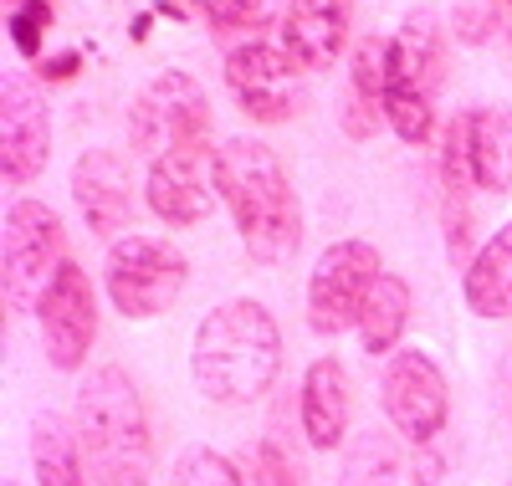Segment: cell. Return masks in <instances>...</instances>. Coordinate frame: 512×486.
Wrapping results in <instances>:
<instances>
[{
	"label": "cell",
	"mask_w": 512,
	"mask_h": 486,
	"mask_svg": "<svg viewBox=\"0 0 512 486\" xmlns=\"http://www.w3.org/2000/svg\"><path fill=\"white\" fill-rule=\"evenodd\" d=\"M169 486H246V476L236 471L231 456L210 451V446H190L180 451L175 471H169Z\"/></svg>",
	"instance_id": "24"
},
{
	"label": "cell",
	"mask_w": 512,
	"mask_h": 486,
	"mask_svg": "<svg viewBox=\"0 0 512 486\" xmlns=\"http://www.w3.org/2000/svg\"><path fill=\"white\" fill-rule=\"evenodd\" d=\"M472 185V113H456L441 128V190L466 195Z\"/></svg>",
	"instance_id": "23"
},
{
	"label": "cell",
	"mask_w": 512,
	"mask_h": 486,
	"mask_svg": "<svg viewBox=\"0 0 512 486\" xmlns=\"http://www.w3.org/2000/svg\"><path fill=\"white\" fill-rule=\"evenodd\" d=\"M297 415H303V435L313 451H333L349 440V420H354V384L349 369L323 353V359L308 364L303 374V400H297Z\"/></svg>",
	"instance_id": "15"
},
{
	"label": "cell",
	"mask_w": 512,
	"mask_h": 486,
	"mask_svg": "<svg viewBox=\"0 0 512 486\" xmlns=\"http://www.w3.org/2000/svg\"><path fill=\"white\" fill-rule=\"evenodd\" d=\"M210 180H216L251 261L272 267V261L297 251V241H303V205H297L292 174L272 144L262 139L221 144L216 159H210Z\"/></svg>",
	"instance_id": "1"
},
{
	"label": "cell",
	"mask_w": 512,
	"mask_h": 486,
	"mask_svg": "<svg viewBox=\"0 0 512 486\" xmlns=\"http://www.w3.org/2000/svg\"><path fill=\"white\" fill-rule=\"evenodd\" d=\"M400 476V451L384 430H364L344 446V461H338V481L333 486H395Z\"/></svg>",
	"instance_id": "22"
},
{
	"label": "cell",
	"mask_w": 512,
	"mask_h": 486,
	"mask_svg": "<svg viewBox=\"0 0 512 486\" xmlns=\"http://www.w3.org/2000/svg\"><path fill=\"white\" fill-rule=\"evenodd\" d=\"M405 323H410V282L395 277V272H379L364 313H359V343L364 353L384 359V353H395V343L405 338Z\"/></svg>",
	"instance_id": "21"
},
{
	"label": "cell",
	"mask_w": 512,
	"mask_h": 486,
	"mask_svg": "<svg viewBox=\"0 0 512 486\" xmlns=\"http://www.w3.org/2000/svg\"><path fill=\"white\" fill-rule=\"evenodd\" d=\"M441 471H446V461L425 451V456L415 461V486H441Z\"/></svg>",
	"instance_id": "29"
},
{
	"label": "cell",
	"mask_w": 512,
	"mask_h": 486,
	"mask_svg": "<svg viewBox=\"0 0 512 486\" xmlns=\"http://www.w3.org/2000/svg\"><path fill=\"white\" fill-rule=\"evenodd\" d=\"M472 246V215H466V195H446V256L466 261Z\"/></svg>",
	"instance_id": "28"
},
{
	"label": "cell",
	"mask_w": 512,
	"mask_h": 486,
	"mask_svg": "<svg viewBox=\"0 0 512 486\" xmlns=\"http://www.w3.org/2000/svg\"><path fill=\"white\" fill-rule=\"evenodd\" d=\"M461 297L477 318H512V220L497 226L482 241V251L466 261Z\"/></svg>",
	"instance_id": "17"
},
{
	"label": "cell",
	"mask_w": 512,
	"mask_h": 486,
	"mask_svg": "<svg viewBox=\"0 0 512 486\" xmlns=\"http://www.w3.org/2000/svg\"><path fill=\"white\" fill-rule=\"evenodd\" d=\"M507 6H512V0H507Z\"/></svg>",
	"instance_id": "32"
},
{
	"label": "cell",
	"mask_w": 512,
	"mask_h": 486,
	"mask_svg": "<svg viewBox=\"0 0 512 486\" xmlns=\"http://www.w3.org/2000/svg\"><path fill=\"white\" fill-rule=\"evenodd\" d=\"M52 26V0H36V6H16L11 11V41L21 57H36L41 52V36Z\"/></svg>",
	"instance_id": "25"
},
{
	"label": "cell",
	"mask_w": 512,
	"mask_h": 486,
	"mask_svg": "<svg viewBox=\"0 0 512 486\" xmlns=\"http://www.w3.org/2000/svg\"><path fill=\"white\" fill-rule=\"evenodd\" d=\"M0 256H6V307L11 313H26V307L41 302V292L52 287L57 267H62V215L41 200H16L6 210V241H0Z\"/></svg>",
	"instance_id": "8"
},
{
	"label": "cell",
	"mask_w": 512,
	"mask_h": 486,
	"mask_svg": "<svg viewBox=\"0 0 512 486\" xmlns=\"http://www.w3.org/2000/svg\"><path fill=\"white\" fill-rule=\"evenodd\" d=\"M205 154H159L149 159V180H144V200L164 226H200L210 215V190L200 174Z\"/></svg>",
	"instance_id": "16"
},
{
	"label": "cell",
	"mask_w": 512,
	"mask_h": 486,
	"mask_svg": "<svg viewBox=\"0 0 512 486\" xmlns=\"http://www.w3.org/2000/svg\"><path fill=\"white\" fill-rule=\"evenodd\" d=\"M16 6H36V0H11V11H16Z\"/></svg>",
	"instance_id": "31"
},
{
	"label": "cell",
	"mask_w": 512,
	"mask_h": 486,
	"mask_svg": "<svg viewBox=\"0 0 512 486\" xmlns=\"http://www.w3.org/2000/svg\"><path fill=\"white\" fill-rule=\"evenodd\" d=\"M72 72H77V52H62L52 62H41V77H47V82H67Z\"/></svg>",
	"instance_id": "30"
},
{
	"label": "cell",
	"mask_w": 512,
	"mask_h": 486,
	"mask_svg": "<svg viewBox=\"0 0 512 486\" xmlns=\"http://www.w3.org/2000/svg\"><path fill=\"white\" fill-rule=\"evenodd\" d=\"M379 272H384V261H379L374 241H359V236L333 241L313 261V277H308V328L323 338L359 328V313H364Z\"/></svg>",
	"instance_id": "7"
},
{
	"label": "cell",
	"mask_w": 512,
	"mask_h": 486,
	"mask_svg": "<svg viewBox=\"0 0 512 486\" xmlns=\"http://www.w3.org/2000/svg\"><path fill=\"white\" fill-rule=\"evenodd\" d=\"M446 62V41L431 11H415L390 36V87H384V123L405 144H425L436 128V82Z\"/></svg>",
	"instance_id": "4"
},
{
	"label": "cell",
	"mask_w": 512,
	"mask_h": 486,
	"mask_svg": "<svg viewBox=\"0 0 512 486\" xmlns=\"http://www.w3.org/2000/svg\"><path fill=\"white\" fill-rule=\"evenodd\" d=\"M190 6L210 21V31H241V26L256 21L262 0H190Z\"/></svg>",
	"instance_id": "27"
},
{
	"label": "cell",
	"mask_w": 512,
	"mask_h": 486,
	"mask_svg": "<svg viewBox=\"0 0 512 486\" xmlns=\"http://www.w3.org/2000/svg\"><path fill=\"white\" fill-rule=\"evenodd\" d=\"M31 471L36 486H88V461H82L77 430L52 410L31 420Z\"/></svg>",
	"instance_id": "19"
},
{
	"label": "cell",
	"mask_w": 512,
	"mask_h": 486,
	"mask_svg": "<svg viewBox=\"0 0 512 486\" xmlns=\"http://www.w3.org/2000/svg\"><path fill=\"white\" fill-rule=\"evenodd\" d=\"M384 87H390V41L384 36H364L354 47V67H349V134L369 139L379 118H384Z\"/></svg>",
	"instance_id": "18"
},
{
	"label": "cell",
	"mask_w": 512,
	"mask_h": 486,
	"mask_svg": "<svg viewBox=\"0 0 512 486\" xmlns=\"http://www.w3.org/2000/svg\"><path fill=\"white\" fill-rule=\"evenodd\" d=\"M72 200L98 236H118L134 226V180H128V164L108 149H88L72 164Z\"/></svg>",
	"instance_id": "13"
},
{
	"label": "cell",
	"mask_w": 512,
	"mask_h": 486,
	"mask_svg": "<svg viewBox=\"0 0 512 486\" xmlns=\"http://www.w3.org/2000/svg\"><path fill=\"white\" fill-rule=\"evenodd\" d=\"M52 154V123L47 103L36 98V87L26 77H6L0 93V169L11 185H31Z\"/></svg>",
	"instance_id": "12"
},
{
	"label": "cell",
	"mask_w": 512,
	"mask_h": 486,
	"mask_svg": "<svg viewBox=\"0 0 512 486\" xmlns=\"http://www.w3.org/2000/svg\"><path fill=\"white\" fill-rule=\"evenodd\" d=\"M277 47L303 72L333 67L349 47V0H287Z\"/></svg>",
	"instance_id": "14"
},
{
	"label": "cell",
	"mask_w": 512,
	"mask_h": 486,
	"mask_svg": "<svg viewBox=\"0 0 512 486\" xmlns=\"http://www.w3.org/2000/svg\"><path fill=\"white\" fill-rule=\"evenodd\" d=\"M379 394H384V415H390L395 435H405L410 446H431L451 420V384L425 348L390 353Z\"/></svg>",
	"instance_id": "9"
},
{
	"label": "cell",
	"mask_w": 512,
	"mask_h": 486,
	"mask_svg": "<svg viewBox=\"0 0 512 486\" xmlns=\"http://www.w3.org/2000/svg\"><path fill=\"white\" fill-rule=\"evenodd\" d=\"M282 328L262 302L236 297L205 313L190 343V374L210 405H251L277 384Z\"/></svg>",
	"instance_id": "2"
},
{
	"label": "cell",
	"mask_w": 512,
	"mask_h": 486,
	"mask_svg": "<svg viewBox=\"0 0 512 486\" xmlns=\"http://www.w3.org/2000/svg\"><path fill=\"white\" fill-rule=\"evenodd\" d=\"M128 144L139 154H210V98L190 72H159L128 108Z\"/></svg>",
	"instance_id": "6"
},
{
	"label": "cell",
	"mask_w": 512,
	"mask_h": 486,
	"mask_svg": "<svg viewBox=\"0 0 512 486\" xmlns=\"http://www.w3.org/2000/svg\"><path fill=\"white\" fill-rule=\"evenodd\" d=\"M36 323H41V343H47L52 369L77 374L88 364L93 338H98V297H93V282L77 261H62L57 267L52 287L36 302Z\"/></svg>",
	"instance_id": "10"
},
{
	"label": "cell",
	"mask_w": 512,
	"mask_h": 486,
	"mask_svg": "<svg viewBox=\"0 0 512 486\" xmlns=\"http://www.w3.org/2000/svg\"><path fill=\"white\" fill-rule=\"evenodd\" d=\"M72 430L93 486H149L154 481V435L139 400V384L123 369L103 364L82 379Z\"/></svg>",
	"instance_id": "3"
},
{
	"label": "cell",
	"mask_w": 512,
	"mask_h": 486,
	"mask_svg": "<svg viewBox=\"0 0 512 486\" xmlns=\"http://www.w3.org/2000/svg\"><path fill=\"white\" fill-rule=\"evenodd\" d=\"M472 185L487 195L512 190V113L472 108Z\"/></svg>",
	"instance_id": "20"
},
{
	"label": "cell",
	"mask_w": 512,
	"mask_h": 486,
	"mask_svg": "<svg viewBox=\"0 0 512 486\" xmlns=\"http://www.w3.org/2000/svg\"><path fill=\"white\" fill-rule=\"evenodd\" d=\"M251 486H297V471H292V461L277 440H262V446L251 451Z\"/></svg>",
	"instance_id": "26"
},
{
	"label": "cell",
	"mask_w": 512,
	"mask_h": 486,
	"mask_svg": "<svg viewBox=\"0 0 512 486\" xmlns=\"http://www.w3.org/2000/svg\"><path fill=\"white\" fill-rule=\"evenodd\" d=\"M297 72L303 67L272 41H241L226 57V87L251 123H287L297 113V103H303Z\"/></svg>",
	"instance_id": "11"
},
{
	"label": "cell",
	"mask_w": 512,
	"mask_h": 486,
	"mask_svg": "<svg viewBox=\"0 0 512 486\" xmlns=\"http://www.w3.org/2000/svg\"><path fill=\"white\" fill-rule=\"evenodd\" d=\"M108 302L123 318H159L180 302L185 282H190V261L180 246H169L164 236H144V231H123L108 246Z\"/></svg>",
	"instance_id": "5"
}]
</instances>
